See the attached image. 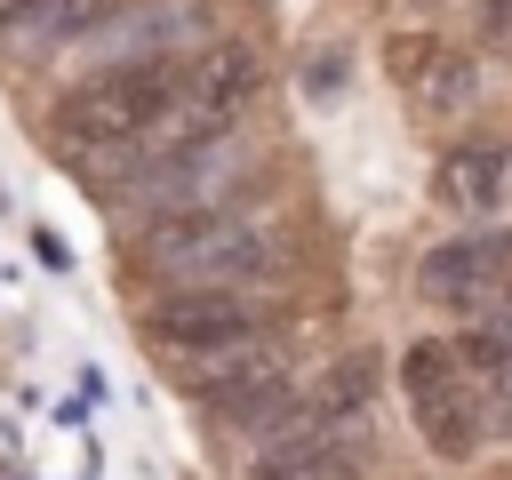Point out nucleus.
<instances>
[{
    "label": "nucleus",
    "instance_id": "obj_1",
    "mask_svg": "<svg viewBox=\"0 0 512 480\" xmlns=\"http://www.w3.org/2000/svg\"><path fill=\"white\" fill-rule=\"evenodd\" d=\"M176 96H184V56H112L88 80H72L48 120H56V144L88 160H136L176 128Z\"/></svg>",
    "mask_w": 512,
    "mask_h": 480
},
{
    "label": "nucleus",
    "instance_id": "obj_2",
    "mask_svg": "<svg viewBox=\"0 0 512 480\" xmlns=\"http://www.w3.org/2000/svg\"><path fill=\"white\" fill-rule=\"evenodd\" d=\"M144 272L160 288H264L296 272V248L256 208H192L168 224H144Z\"/></svg>",
    "mask_w": 512,
    "mask_h": 480
},
{
    "label": "nucleus",
    "instance_id": "obj_3",
    "mask_svg": "<svg viewBox=\"0 0 512 480\" xmlns=\"http://www.w3.org/2000/svg\"><path fill=\"white\" fill-rule=\"evenodd\" d=\"M280 328V304L264 288H160L144 312V344L168 352L176 368H208L224 352H248Z\"/></svg>",
    "mask_w": 512,
    "mask_h": 480
},
{
    "label": "nucleus",
    "instance_id": "obj_4",
    "mask_svg": "<svg viewBox=\"0 0 512 480\" xmlns=\"http://www.w3.org/2000/svg\"><path fill=\"white\" fill-rule=\"evenodd\" d=\"M400 392H408V416H416V432H424L432 456H448V464L480 456L488 416H480V392H472V376L456 368L448 336H424V344L400 352Z\"/></svg>",
    "mask_w": 512,
    "mask_h": 480
},
{
    "label": "nucleus",
    "instance_id": "obj_5",
    "mask_svg": "<svg viewBox=\"0 0 512 480\" xmlns=\"http://www.w3.org/2000/svg\"><path fill=\"white\" fill-rule=\"evenodd\" d=\"M504 272H512V232L504 224H472V232H448L416 256V296L448 320H488L496 296H504Z\"/></svg>",
    "mask_w": 512,
    "mask_h": 480
},
{
    "label": "nucleus",
    "instance_id": "obj_6",
    "mask_svg": "<svg viewBox=\"0 0 512 480\" xmlns=\"http://www.w3.org/2000/svg\"><path fill=\"white\" fill-rule=\"evenodd\" d=\"M184 384L224 432H272L296 408V376H288V360L272 344H248V352H224L208 368H184Z\"/></svg>",
    "mask_w": 512,
    "mask_h": 480
},
{
    "label": "nucleus",
    "instance_id": "obj_7",
    "mask_svg": "<svg viewBox=\"0 0 512 480\" xmlns=\"http://www.w3.org/2000/svg\"><path fill=\"white\" fill-rule=\"evenodd\" d=\"M256 48L248 40H208L184 48V96H176V136H240V112L256 104Z\"/></svg>",
    "mask_w": 512,
    "mask_h": 480
},
{
    "label": "nucleus",
    "instance_id": "obj_8",
    "mask_svg": "<svg viewBox=\"0 0 512 480\" xmlns=\"http://www.w3.org/2000/svg\"><path fill=\"white\" fill-rule=\"evenodd\" d=\"M384 72H392V88H400L416 112H432V120L464 112L472 88H480L472 56H464L448 32H392V40H384Z\"/></svg>",
    "mask_w": 512,
    "mask_h": 480
},
{
    "label": "nucleus",
    "instance_id": "obj_9",
    "mask_svg": "<svg viewBox=\"0 0 512 480\" xmlns=\"http://www.w3.org/2000/svg\"><path fill=\"white\" fill-rule=\"evenodd\" d=\"M432 200L464 224H496L512 208V144H488V136H464L432 160Z\"/></svg>",
    "mask_w": 512,
    "mask_h": 480
},
{
    "label": "nucleus",
    "instance_id": "obj_10",
    "mask_svg": "<svg viewBox=\"0 0 512 480\" xmlns=\"http://www.w3.org/2000/svg\"><path fill=\"white\" fill-rule=\"evenodd\" d=\"M448 352H456V368L472 376V392H480V416L488 424H512V320H472V328H456L448 336Z\"/></svg>",
    "mask_w": 512,
    "mask_h": 480
},
{
    "label": "nucleus",
    "instance_id": "obj_11",
    "mask_svg": "<svg viewBox=\"0 0 512 480\" xmlns=\"http://www.w3.org/2000/svg\"><path fill=\"white\" fill-rule=\"evenodd\" d=\"M120 0H16L0 16V48H48V40H80L112 16Z\"/></svg>",
    "mask_w": 512,
    "mask_h": 480
},
{
    "label": "nucleus",
    "instance_id": "obj_12",
    "mask_svg": "<svg viewBox=\"0 0 512 480\" xmlns=\"http://www.w3.org/2000/svg\"><path fill=\"white\" fill-rule=\"evenodd\" d=\"M248 480H368V464H360V448H344V440H320V448L264 456Z\"/></svg>",
    "mask_w": 512,
    "mask_h": 480
},
{
    "label": "nucleus",
    "instance_id": "obj_13",
    "mask_svg": "<svg viewBox=\"0 0 512 480\" xmlns=\"http://www.w3.org/2000/svg\"><path fill=\"white\" fill-rule=\"evenodd\" d=\"M368 392H376V360H344V368L312 392V408H304V416L336 440V424H344V416H360V408H368Z\"/></svg>",
    "mask_w": 512,
    "mask_h": 480
},
{
    "label": "nucleus",
    "instance_id": "obj_14",
    "mask_svg": "<svg viewBox=\"0 0 512 480\" xmlns=\"http://www.w3.org/2000/svg\"><path fill=\"white\" fill-rule=\"evenodd\" d=\"M496 320H512V272H504V296H496Z\"/></svg>",
    "mask_w": 512,
    "mask_h": 480
},
{
    "label": "nucleus",
    "instance_id": "obj_15",
    "mask_svg": "<svg viewBox=\"0 0 512 480\" xmlns=\"http://www.w3.org/2000/svg\"><path fill=\"white\" fill-rule=\"evenodd\" d=\"M488 32H496V40H512V8H504V16H488Z\"/></svg>",
    "mask_w": 512,
    "mask_h": 480
},
{
    "label": "nucleus",
    "instance_id": "obj_16",
    "mask_svg": "<svg viewBox=\"0 0 512 480\" xmlns=\"http://www.w3.org/2000/svg\"><path fill=\"white\" fill-rule=\"evenodd\" d=\"M480 8H488V16H504V8H512V0H480Z\"/></svg>",
    "mask_w": 512,
    "mask_h": 480
},
{
    "label": "nucleus",
    "instance_id": "obj_17",
    "mask_svg": "<svg viewBox=\"0 0 512 480\" xmlns=\"http://www.w3.org/2000/svg\"><path fill=\"white\" fill-rule=\"evenodd\" d=\"M400 8H440V0H400Z\"/></svg>",
    "mask_w": 512,
    "mask_h": 480
},
{
    "label": "nucleus",
    "instance_id": "obj_18",
    "mask_svg": "<svg viewBox=\"0 0 512 480\" xmlns=\"http://www.w3.org/2000/svg\"><path fill=\"white\" fill-rule=\"evenodd\" d=\"M8 8H16V0H0V16H8Z\"/></svg>",
    "mask_w": 512,
    "mask_h": 480
}]
</instances>
